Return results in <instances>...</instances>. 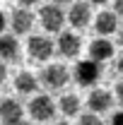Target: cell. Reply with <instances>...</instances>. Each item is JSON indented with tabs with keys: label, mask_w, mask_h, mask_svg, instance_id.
I'll list each match as a JSON object with an SVG mask.
<instances>
[{
	"label": "cell",
	"mask_w": 123,
	"mask_h": 125,
	"mask_svg": "<svg viewBox=\"0 0 123 125\" xmlns=\"http://www.w3.org/2000/svg\"><path fill=\"white\" fill-rule=\"evenodd\" d=\"M27 111H29L31 120H36V123H48V120L56 118L58 104H56L48 94H34V99L29 101Z\"/></svg>",
	"instance_id": "6da1fadb"
},
{
	"label": "cell",
	"mask_w": 123,
	"mask_h": 125,
	"mask_svg": "<svg viewBox=\"0 0 123 125\" xmlns=\"http://www.w3.org/2000/svg\"><path fill=\"white\" fill-rule=\"evenodd\" d=\"M5 79H7V62L0 60V84H2Z\"/></svg>",
	"instance_id": "ac0fdd59"
},
{
	"label": "cell",
	"mask_w": 123,
	"mask_h": 125,
	"mask_svg": "<svg viewBox=\"0 0 123 125\" xmlns=\"http://www.w3.org/2000/svg\"><path fill=\"white\" fill-rule=\"evenodd\" d=\"M73 77H75V82L80 87H92L101 77V65L94 60H80L75 65V70H73Z\"/></svg>",
	"instance_id": "5b68a950"
},
{
	"label": "cell",
	"mask_w": 123,
	"mask_h": 125,
	"mask_svg": "<svg viewBox=\"0 0 123 125\" xmlns=\"http://www.w3.org/2000/svg\"><path fill=\"white\" fill-rule=\"evenodd\" d=\"M53 48H56V43L48 36H44V34H34V36H29V41H27V53H29L31 60H36V62L51 60Z\"/></svg>",
	"instance_id": "3957f363"
},
{
	"label": "cell",
	"mask_w": 123,
	"mask_h": 125,
	"mask_svg": "<svg viewBox=\"0 0 123 125\" xmlns=\"http://www.w3.org/2000/svg\"><path fill=\"white\" fill-rule=\"evenodd\" d=\"M113 58V43L109 39H94L89 43V60L94 62H104V60H111Z\"/></svg>",
	"instance_id": "4fadbf2b"
},
{
	"label": "cell",
	"mask_w": 123,
	"mask_h": 125,
	"mask_svg": "<svg viewBox=\"0 0 123 125\" xmlns=\"http://www.w3.org/2000/svg\"><path fill=\"white\" fill-rule=\"evenodd\" d=\"M77 125H104V120H101V115L87 111V113H80L77 115Z\"/></svg>",
	"instance_id": "2e32d148"
},
{
	"label": "cell",
	"mask_w": 123,
	"mask_h": 125,
	"mask_svg": "<svg viewBox=\"0 0 123 125\" xmlns=\"http://www.w3.org/2000/svg\"><path fill=\"white\" fill-rule=\"evenodd\" d=\"M39 79H41V87H46L48 92H61L70 82V70L65 65H61V62H51V65H46L41 70Z\"/></svg>",
	"instance_id": "7a4b0ae2"
},
{
	"label": "cell",
	"mask_w": 123,
	"mask_h": 125,
	"mask_svg": "<svg viewBox=\"0 0 123 125\" xmlns=\"http://www.w3.org/2000/svg\"><path fill=\"white\" fill-rule=\"evenodd\" d=\"M89 2H106V0H89Z\"/></svg>",
	"instance_id": "83f0119b"
},
{
	"label": "cell",
	"mask_w": 123,
	"mask_h": 125,
	"mask_svg": "<svg viewBox=\"0 0 123 125\" xmlns=\"http://www.w3.org/2000/svg\"><path fill=\"white\" fill-rule=\"evenodd\" d=\"M31 27H34V15H31L27 7H17L10 15V29L15 36H22V34H29Z\"/></svg>",
	"instance_id": "30bf717a"
},
{
	"label": "cell",
	"mask_w": 123,
	"mask_h": 125,
	"mask_svg": "<svg viewBox=\"0 0 123 125\" xmlns=\"http://www.w3.org/2000/svg\"><path fill=\"white\" fill-rule=\"evenodd\" d=\"M118 15L116 12H111V10H104V12H99L97 19H94V31L101 36V39H106L111 36L113 31H118Z\"/></svg>",
	"instance_id": "8fae6325"
},
{
	"label": "cell",
	"mask_w": 123,
	"mask_h": 125,
	"mask_svg": "<svg viewBox=\"0 0 123 125\" xmlns=\"http://www.w3.org/2000/svg\"><path fill=\"white\" fill-rule=\"evenodd\" d=\"M34 2H39V0H19V5H34Z\"/></svg>",
	"instance_id": "cb8c5ba5"
},
{
	"label": "cell",
	"mask_w": 123,
	"mask_h": 125,
	"mask_svg": "<svg viewBox=\"0 0 123 125\" xmlns=\"http://www.w3.org/2000/svg\"><path fill=\"white\" fill-rule=\"evenodd\" d=\"M24 118V108L15 99H2L0 101V123L2 125H19Z\"/></svg>",
	"instance_id": "ba28073f"
},
{
	"label": "cell",
	"mask_w": 123,
	"mask_h": 125,
	"mask_svg": "<svg viewBox=\"0 0 123 125\" xmlns=\"http://www.w3.org/2000/svg\"><path fill=\"white\" fill-rule=\"evenodd\" d=\"M19 125H36V123H24V120H22V123H19Z\"/></svg>",
	"instance_id": "4316f807"
},
{
	"label": "cell",
	"mask_w": 123,
	"mask_h": 125,
	"mask_svg": "<svg viewBox=\"0 0 123 125\" xmlns=\"http://www.w3.org/2000/svg\"><path fill=\"white\" fill-rule=\"evenodd\" d=\"M5 27H7V17L0 12V36H2V31H5Z\"/></svg>",
	"instance_id": "44dd1931"
},
{
	"label": "cell",
	"mask_w": 123,
	"mask_h": 125,
	"mask_svg": "<svg viewBox=\"0 0 123 125\" xmlns=\"http://www.w3.org/2000/svg\"><path fill=\"white\" fill-rule=\"evenodd\" d=\"M68 22H70V27H75V29H85V27L92 22V10H89V5H87V2H73V7H70V12H68Z\"/></svg>",
	"instance_id": "7c38bea8"
},
{
	"label": "cell",
	"mask_w": 123,
	"mask_h": 125,
	"mask_svg": "<svg viewBox=\"0 0 123 125\" xmlns=\"http://www.w3.org/2000/svg\"><path fill=\"white\" fill-rule=\"evenodd\" d=\"M53 5H63V2H73V0H51Z\"/></svg>",
	"instance_id": "d4e9b609"
},
{
	"label": "cell",
	"mask_w": 123,
	"mask_h": 125,
	"mask_svg": "<svg viewBox=\"0 0 123 125\" xmlns=\"http://www.w3.org/2000/svg\"><path fill=\"white\" fill-rule=\"evenodd\" d=\"M113 12L123 17V0H113Z\"/></svg>",
	"instance_id": "d6986e66"
},
{
	"label": "cell",
	"mask_w": 123,
	"mask_h": 125,
	"mask_svg": "<svg viewBox=\"0 0 123 125\" xmlns=\"http://www.w3.org/2000/svg\"><path fill=\"white\" fill-rule=\"evenodd\" d=\"M116 34H118V46L123 48V24L118 27V31H116Z\"/></svg>",
	"instance_id": "7402d4cb"
},
{
	"label": "cell",
	"mask_w": 123,
	"mask_h": 125,
	"mask_svg": "<svg viewBox=\"0 0 123 125\" xmlns=\"http://www.w3.org/2000/svg\"><path fill=\"white\" fill-rule=\"evenodd\" d=\"M80 108H82V101L77 94H63L61 101H58V111H61L65 118H73V115H80Z\"/></svg>",
	"instance_id": "9a60e30c"
},
{
	"label": "cell",
	"mask_w": 123,
	"mask_h": 125,
	"mask_svg": "<svg viewBox=\"0 0 123 125\" xmlns=\"http://www.w3.org/2000/svg\"><path fill=\"white\" fill-rule=\"evenodd\" d=\"M0 60L2 62H19L22 60V46L15 34H2L0 36Z\"/></svg>",
	"instance_id": "9c48e42d"
},
{
	"label": "cell",
	"mask_w": 123,
	"mask_h": 125,
	"mask_svg": "<svg viewBox=\"0 0 123 125\" xmlns=\"http://www.w3.org/2000/svg\"><path fill=\"white\" fill-rule=\"evenodd\" d=\"M113 106V94L109 92V89H92L89 96H87V108L97 113V115H101V113H106L111 111Z\"/></svg>",
	"instance_id": "52a82bcc"
},
{
	"label": "cell",
	"mask_w": 123,
	"mask_h": 125,
	"mask_svg": "<svg viewBox=\"0 0 123 125\" xmlns=\"http://www.w3.org/2000/svg\"><path fill=\"white\" fill-rule=\"evenodd\" d=\"M39 19H41V27L48 31V34H61L63 31V24H65V19L68 15L63 12L58 5H44L41 7V12H39Z\"/></svg>",
	"instance_id": "277c9868"
},
{
	"label": "cell",
	"mask_w": 123,
	"mask_h": 125,
	"mask_svg": "<svg viewBox=\"0 0 123 125\" xmlns=\"http://www.w3.org/2000/svg\"><path fill=\"white\" fill-rule=\"evenodd\" d=\"M116 70H118V72H121V75H123V55H121V58H118V60H116Z\"/></svg>",
	"instance_id": "603a6c76"
},
{
	"label": "cell",
	"mask_w": 123,
	"mask_h": 125,
	"mask_svg": "<svg viewBox=\"0 0 123 125\" xmlns=\"http://www.w3.org/2000/svg\"><path fill=\"white\" fill-rule=\"evenodd\" d=\"M80 48H82V39L77 34H73V31H61L58 34L56 51L61 53L63 58H77L80 55Z\"/></svg>",
	"instance_id": "8992f818"
},
{
	"label": "cell",
	"mask_w": 123,
	"mask_h": 125,
	"mask_svg": "<svg viewBox=\"0 0 123 125\" xmlns=\"http://www.w3.org/2000/svg\"><path fill=\"white\" fill-rule=\"evenodd\" d=\"M48 125H68L65 120H53V123H48Z\"/></svg>",
	"instance_id": "484cf974"
},
{
	"label": "cell",
	"mask_w": 123,
	"mask_h": 125,
	"mask_svg": "<svg viewBox=\"0 0 123 125\" xmlns=\"http://www.w3.org/2000/svg\"><path fill=\"white\" fill-rule=\"evenodd\" d=\"M116 99H118V101L123 104V79L118 82V84H116Z\"/></svg>",
	"instance_id": "ffe728a7"
},
{
	"label": "cell",
	"mask_w": 123,
	"mask_h": 125,
	"mask_svg": "<svg viewBox=\"0 0 123 125\" xmlns=\"http://www.w3.org/2000/svg\"><path fill=\"white\" fill-rule=\"evenodd\" d=\"M39 87H41V79L36 77L34 72H27V70H24V72H19V75L15 77V89H17L19 94H24V96L36 94Z\"/></svg>",
	"instance_id": "5bb4252c"
},
{
	"label": "cell",
	"mask_w": 123,
	"mask_h": 125,
	"mask_svg": "<svg viewBox=\"0 0 123 125\" xmlns=\"http://www.w3.org/2000/svg\"><path fill=\"white\" fill-rule=\"evenodd\" d=\"M111 125H123V111H116L111 115Z\"/></svg>",
	"instance_id": "e0dca14e"
}]
</instances>
